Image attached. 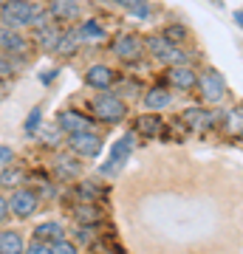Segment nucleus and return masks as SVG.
Instances as JSON below:
<instances>
[{
  "label": "nucleus",
  "instance_id": "obj_3",
  "mask_svg": "<svg viewBox=\"0 0 243 254\" xmlns=\"http://www.w3.org/2000/svg\"><path fill=\"white\" fill-rule=\"evenodd\" d=\"M144 48L150 51V57H153L156 63L162 65H187V51L181 46H175V43H170L164 34H150L147 40H144Z\"/></svg>",
  "mask_w": 243,
  "mask_h": 254
},
{
  "label": "nucleus",
  "instance_id": "obj_20",
  "mask_svg": "<svg viewBox=\"0 0 243 254\" xmlns=\"http://www.w3.org/2000/svg\"><path fill=\"white\" fill-rule=\"evenodd\" d=\"M26 37L17 34L14 28H3L0 26V48L6 51V54H23L26 51Z\"/></svg>",
  "mask_w": 243,
  "mask_h": 254
},
{
  "label": "nucleus",
  "instance_id": "obj_16",
  "mask_svg": "<svg viewBox=\"0 0 243 254\" xmlns=\"http://www.w3.org/2000/svg\"><path fill=\"white\" fill-rule=\"evenodd\" d=\"M181 122L187 125V130H209L215 125V113L207 108H187L181 110Z\"/></svg>",
  "mask_w": 243,
  "mask_h": 254
},
{
  "label": "nucleus",
  "instance_id": "obj_30",
  "mask_svg": "<svg viewBox=\"0 0 243 254\" xmlns=\"http://www.w3.org/2000/svg\"><path fill=\"white\" fill-rule=\"evenodd\" d=\"M51 254H80V249H77V243H71V240L65 237V240L51 243Z\"/></svg>",
  "mask_w": 243,
  "mask_h": 254
},
{
  "label": "nucleus",
  "instance_id": "obj_25",
  "mask_svg": "<svg viewBox=\"0 0 243 254\" xmlns=\"http://www.w3.org/2000/svg\"><path fill=\"white\" fill-rule=\"evenodd\" d=\"M28 175L23 173V170H14V167H9L6 164V170L0 173V187L3 190H20V187H26Z\"/></svg>",
  "mask_w": 243,
  "mask_h": 254
},
{
  "label": "nucleus",
  "instance_id": "obj_9",
  "mask_svg": "<svg viewBox=\"0 0 243 254\" xmlns=\"http://www.w3.org/2000/svg\"><path fill=\"white\" fill-rule=\"evenodd\" d=\"M110 51L119 57V60H136V57H142L144 51V40L133 31H122L110 40Z\"/></svg>",
  "mask_w": 243,
  "mask_h": 254
},
{
  "label": "nucleus",
  "instance_id": "obj_12",
  "mask_svg": "<svg viewBox=\"0 0 243 254\" xmlns=\"http://www.w3.org/2000/svg\"><path fill=\"white\" fill-rule=\"evenodd\" d=\"M51 170H54V175L57 178H63V181H77L80 173H82V164H80V158H77L71 150H63V153L54 155Z\"/></svg>",
  "mask_w": 243,
  "mask_h": 254
},
{
  "label": "nucleus",
  "instance_id": "obj_7",
  "mask_svg": "<svg viewBox=\"0 0 243 254\" xmlns=\"http://www.w3.org/2000/svg\"><path fill=\"white\" fill-rule=\"evenodd\" d=\"M198 91L201 96H204V102H209V105H218V102L226 99V79L224 73H218L215 68H207L204 73H198Z\"/></svg>",
  "mask_w": 243,
  "mask_h": 254
},
{
  "label": "nucleus",
  "instance_id": "obj_29",
  "mask_svg": "<svg viewBox=\"0 0 243 254\" xmlns=\"http://www.w3.org/2000/svg\"><path fill=\"white\" fill-rule=\"evenodd\" d=\"M40 127H43V108L37 105V108L26 116V125H23V130H26V136H37V133H40Z\"/></svg>",
  "mask_w": 243,
  "mask_h": 254
},
{
  "label": "nucleus",
  "instance_id": "obj_18",
  "mask_svg": "<svg viewBox=\"0 0 243 254\" xmlns=\"http://www.w3.org/2000/svg\"><path fill=\"white\" fill-rule=\"evenodd\" d=\"M31 237L40 240V243L51 246V243H57V240H65L68 232H65V223H60V220H43V223H37V226H34Z\"/></svg>",
  "mask_w": 243,
  "mask_h": 254
},
{
  "label": "nucleus",
  "instance_id": "obj_19",
  "mask_svg": "<svg viewBox=\"0 0 243 254\" xmlns=\"http://www.w3.org/2000/svg\"><path fill=\"white\" fill-rule=\"evenodd\" d=\"M0 254H26V240L17 229H0Z\"/></svg>",
  "mask_w": 243,
  "mask_h": 254
},
{
  "label": "nucleus",
  "instance_id": "obj_34",
  "mask_svg": "<svg viewBox=\"0 0 243 254\" xmlns=\"http://www.w3.org/2000/svg\"><path fill=\"white\" fill-rule=\"evenodd\" d=\"M54 76H57V71H54V68H48V71L40 73V82H43V85H51V79H54Z\"/></svg>",
  "mask_w": 243,
  "mask_h": 254
},
{
  "label": "nucleus",
  "instance_id": "obj_36",
  "mask_svg": "<svg viewBox=\"0 0 243 254\" xmlns=\"http://www.w3.org/2000/svg\"><path fill=\"white\" fill-rule=\"evenodd\" d=\"M3 3H6V0H0V9H3Z\"/></svg>",
  "mask_w": 243,
  "mask_h": 254
},
{
  "label": "nucleus",
  "instance_id": "obj_4",
  "mask_svg": "<svg viewBox=\"0 0 243 254\" xmlns=\"http://www.w3.org/2000/svg\"><path fill=\"white\" fill-rule=\"evenodd\" d=\"M130 153H133V133H125L122 138L113 141V147L108 150V158L99 164V175H108V178L110 175H119L125 170Z\"/></svg>",
  "mask_w": 243,
  "mask_h": 254
},
{
  "label": "nucleus",
  "instance_id": "obj_27",
  "mask_svg": "<svg viewBox=\"0 0 243 254\" xmlns=\"http://www.w3.org/2000/svg\"><path fill=\"white\" fill-rule=\"evenodd\" d=\"M162 34L167 37L170 43H175V46H184V43L189 40V28L184 26V23H170V26L164 28Z\"/></svg>",
  "mask_w": 243,
  "mask_h": 254
},
{
  "label": "nucleus",
  "instance_id": "obj_1",
  "mask_svg": "<svg viewBox=\"0 0 243 254\" xmlns=\"http://www.w3.org/2000/svg\"><path fill=\"white\" fill-rule=\"evenodd\" d=\"M43 20H48V11L37 0H6L0 9V26L3 28H34Z\"/></svg>",
  "mask_w": 243,
  "mask_h": 254
},
{
  "label": "nucleus",
  "instance_id": "obj_33",
  "mask_svg": "<svg viewBox=\"0 0 243 254\" xmlns=\"http://www.w3.org/2000/svg\"><path fill=\"white\" fill-rule=\"evenodd\" d=\"M14 161V150L9 144H0V164H11Z\"/></svg>",
  "mask_w": 243,
  "mask_h": 254
},
{
  "label": "nucleus",
  "instance_id": "obj_23",
  "mask_svg": "<svg viewBox=\"0 0 243 254\" xmlns=\"http://www.w3.org/2000/svg\"><path fill=\"white\" fill-rule=\"evenodd\" d=\"M119 9H125L127 14H133L136 20H150L153 14V6L147 3V0H113Z\"/></svg>",
  "mask_w": 243,
  "mask_h": 254
},
{
  "label": "nucleus",
  "instance_id": "obj_2",
  "mask_svg": "<svg viewBox=\"0 0 243 254\" xmlns=\"http://www.w3.org/2000/svg\"><path fill=\"white\" fill-rule=\"evenodd\" d=\"M90 110H93V119L96 122H105V125H116L127 116V102L122 96H116L113 91H102L93 96L90 102Z\"/></svg>",
  "mask_w": 243,
  "mask_h": 254
},
{
  "label": "nucleus",
  "instance_id": "obj_31",
  "mask_svg": "<svg viewBox=\"0 0 243 254\" xmlns=\"http://www.w3.org/2000/svg\"><path fill=\"white\" fill-rule=\"evenodd\" d=\"M26 254H51V246L40 243V240H31V243L26 246Z\"/></svg>",
  "mask_w": 243,
  "mask_h": 254
},
{
  "label": "nucleus",
  "instance_id": "obj_22",
  "mask_svg": "<svg viewBox=\"0 0 243 254\" xmlns=\"http://www.w3.org/2000/svg\"><path fill=\"white\" fill-rule=\"evenodd\" d=\"M221 127H224L229 136L241 138L243 136V105H235V108H229L224 113V122H221Z\"/></svg>",
  "mask_w": 243,
  "mask_h": 254
},
{
  "label": "nucleus",
  "instance_id": "obj_26",
  "mask_svg": "<svg viewBox=\"0 0 243 254\" xmlns=\"http://www.w3.org/2000/svg\"><path fill=\"white\" fill-rule=\"evenodd\" d=\"M77 195L82 203H96L99 200V184L96 181H80L77 184Z\"/></svg>",
  "mask_w": 243,
  "mask_h": 254
},
{
  "label": "nucleus",
  "instance_id": "obj_21",
  "mask_svg": "<svg viewBox=\"0 0 243 254\" xmlns=\"http://www.w3.org/2000/svg\"><path fill=\"white\" fill-rule=\"evenodd\" d=\"M77 34H80L82 43H102V40L108 37V31H105V26H102L96 17H90V20H82L80 23Z\"/></svg>",
  "mask_w": 243,
  "mask_h": 254
},
{
  "label": "nucleus",
  "instance_id": "obj_35",
  "mask_svg": "<svg viewBox=\"0 0 243 254\" xmlns=\"http://www.w3.org/2000/svg\"><path fill=\"white\" fill-rule=\"evenodd\" d=\"M235 23H238V26L243 28V9H238V11H235Z\"/></svg>",
  "mask_w": 243,
  "mask_h": 254
},
{
  "label": "nucleus",
  "instance_id": "obj_6",
  "mask_svg": "<svg viewBox=\"0 0 243 254\" xmlns=\"http://www.w3.org/2000/svg\"><path fill=\"white\" fill-rule=\"evenodd\" d=\"M9 209H11V215L20 218V220L37 215V209H40V192H37L34 187H20V190H11Z\"/></svg>",
  "mask_w": 243,
  "mask_h": 254
},
{
  "label": "nucleus",
  "instance_id": "obj_14",
  "mask_svg": "<svg viewBox=\"0 0 243 254\" xmlns=\"http://www.w3.org/2000/svg\"><path fill=\"white\" fill-rule=\"evenodd\" d=\"M142 105H144L147 113H159V110L170 108V105H172L170 88H167V85H153V88H147L144 96H142Z\"/></svg>",
  "mask_w": 243,
  "mask_h": 254
},
{
  "label": "nucleus",
  "instance_id": "obj_11",
  "mask_svg": "<svg viewBox=\"0 0 243 254\" xmlns=\"http://www.w3.org/2000/svg\"><path fill=\"white\" fill-rule=\"evenodd\" d=\"M63 28L57 26L54 20L48 17L43 20L40 26H34V43L40 51H45V54H51V51H57V46H60V40H63Z\"/></svg>",
  "mask_w": 243,
  "mask_h": 254
},
{
  "label": "nucleus",
  "instance_id": "obj_28",
  "mask_svg": "<svg viewBox=\"0 0 243 254\" xmlns=\"http://www.w3.org/2000/svg\"><path fill=\"white\" fill-rule=\"evenodd\" d=\"M80 34H77V28L74 31H65L63 34V40H60V46H57V54H63V57H71L77 48H80Z\"/></svg>",
  "mask_w": 243,
  "mask_h": 254
},
{
  "label": "nucleus",
  "instance_id": "obj_13",
  "mask_svg": "<svg viewBox=\"0 0 243 254\" xmlns=\"http://www.w3.org/2000/svg\"><path fill=\"white\" fill-rule=\"evenodd\" d=\"M167 85L175 91H195L198 88V73L189 65H170L167 68Z\"/></svg>",
  "mask_w": 243,
  "mask_h": 254
},
{
  "label": "nucleus",
  "instance_id": "obj_17",
  "mask_svg": "<svg viewBox=\"0 0 243 254\" xmlns=\"http://www.w3.org/2000/svg\"><path fill=\"white\" fill-rule=\"evenodd\" d=\"M71 218H74V226H96L99 229L102 223V209L99 203H77L71 209Z\"/></svg>",
  "mask_w": 243,
  "mask_h": 254
},
{
  "label": "nucleus",
  "instance_id": "obj_8",
  "mask_svg": "<svg viewBox=\"0 0 243 254\" xmlns=\"http://www.w3.org/2000/svg\"><path fill=\"white\" fill-rule=\"evenodd\" d=\"M57 130L65 136H77V133H90L93 130V119L80 113L77 108H65L57 113Z\"/></svg>",
  "mask_w": 243,
  "mask_h": 254
},
{
  "label": "nucleus",
  "instance_id": "obj_32",
  "mask_svg": "<svg viewBox=\"0 0 243 254\" xmlns=\"http://www.w3.org/2000/svg\"><path fill=\"white\" fill-rule=\"evenodd\" d=\"M9 215H11V209H9V198L0 192V223H6L9 220Z\"/></svg>",
  "mask_w": 243,
  "mask_h": 254
},
{
  "label": "nucleus",
  "instance_id": "obj_24",
  "mask_svg": "<svg viewBox=\"0 0 243 254\" xmlns=\"http://www.w3.org/2000/svg\"><path fill=\"white\" fill-rule=\"evenodd\" d=\"M133 127L139 130V133H144V136H159L162 127H164V122H162L159 113H144V116H139L133 122Z\"/></svg>",
  "mask_w": 243,
  "mask_h": 254
},
{
  "label": "nucleus",
  "instance_id": "obj_10",
  "mask_svg": "<svg viewBox=\"0 0 243 254\" xmlns=\"http://www.w3.org/2000/svg\"><path fill=\"white\" fill-rule=\"evenodd\" d=\"M82 82L88 85L90 91H110L113 85H116V71L110 68V65H102V63H96V65H90L88 71H85V76H82Z\"/></svg>",
  "mask_w": 243,
  "mask_h": 254
},
{
  "label": "nucleus",
  "instance_id": "obj_37",
  "mask_svg": "<svg viewBox=\"0 0 243 254\" xmlns=\"http://www.w3.org/2000/svg\"><path fill=\"white\" fill-rule=\"evenodd\" d=\"M85 254H96V252H85Z\"/></svg>",
  "mask_w": 243,
  "mask_h": 254
},
{
  "label": "nucleus",
  "instance_id": "obj_5",
  "mask_svg": "<svg viewBox=\"0 0 243 254\" xmlns=\"http://www.w3.org/2000/svg\"><path fill=\"white\" fill-rule=\"evenodd\" d=\"M65 147L71 150L77 158H99L105 150V141L96 130L90 133H77V136H65Z\"/></svg>",
  "mask_w": 243,
  "mask_h": 254
},
{
  "label": "nucleus",
  "instance_id": "obj_15",
  "mask_svg": "<svg viewBox=\"0 0 243 254\" xmlns=\"http://www.w3.org/2000/svg\"><path fill=\"white\" fill-rule=\"evenodd\" d=\"M45 11L54 23H71L80 17V0H48Z\"/></svg>",
  "mask_w": 243,
  "mask_h": 254
}]
</instances>
